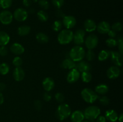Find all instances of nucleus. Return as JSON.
Instances as JSON below:
<instances>
[{
    "mask_svg": "<svg viewBox=\"0 0 123 122\" xmlns=\"http://www.w3.org/2000/svg\"><path fill=\"white\" fill-rule=\"evenodd\" d=\"M85 50L80 45L73 47L69 52V57L74 62H78L82 61L85 56Z\"/></svg>",
    "mask_w": 123,
    "mask_h": 122,
    "instance_id": "1",
    "label": "nucleus"
},
{
    "mask_svg": "<svg viewBox=\"0 0 123 122\" xmlns=\"http://www.w3.org/2000/svg\"><path fill=\"white\" fill-rule=\"evenodd\" d=\"M70 114V107L68 104L64 103H61L60 105H58L55 113L56 118L61 121L68 118Z\"/></svg>",
    "mask_w": 123,
    "mask_h": 122,
    "instance_id": "2",
    "label": "nucleus"
},
{
    "mask_svg": "<svg viewBox=\"0 0 123 122\" xmlns=\"http://www.w3.org/2000/svg\"><path fill=\"white\" fill-rule=\"evenodd\" d=\"M73 32L70 29H65L60 31L58 35L57 39L58 43L61 45H66L73 41Z\"/></svg>",
    "mask_w": 123,
    "mask_h": 122,
    "instance_id": "3",
    "label": "nucleus"
},
{
    "mask_svg": "<svg viewBox=\"0 0 123 122\" xmlns=\"http://www.w3.org/2000/svg\"><path fill=\"white\" fill-rule=\"evenodd\" d=\"M100 114V109L96 105H90L86 108L84 112V117L88 120L93 122Z\"/></svg>",
    "mask_w": 123,
    "mask_h": 122,
    "instance_id": "4",
    "label": "nucleus"
},
{
    "mask_svg": "<svg viewBox=\"0 0 123 122\" xmlns=\"http://www.w3.org/2000/svg\"><path fill=\"white\" fill-rule=\"evenodd\" d=\"M81 96L85 102L88 104H93L98 98L97 93L90 88H85L81 91Z\"/></svg>",
    "mask_w": 123,
    "mask_h": 122,
    "instance_id": "5",
    "label": "nucleus"
},
{
    "mask_svg": "<svg viewBox=\"0 0 123 122\" xmlns=\"http://www.w3.org/2000/svg\"><path fill=\"white\" fill-rule=\"evenodd\" d=\"M84 42H85V46L88 50H92V49H95L98 45V37L96 34L91 33L85 38Z\"/></svg>",
    "mask_w": 123,
    "mask_h": 122,
    "instance_id": "6",
    "label": "nucleus"
},
{
    "mask_svg": "<svg viewBox=\"0 0 123 122\" xmlns=\"http://www.w3.org/2000/svg\"><path fill=\"white\" fill-rule=\"evenodd\" d=\"M13 18L18 22H24L26 20L28 16V11L22 8H18L14 11Z\"/></svg>",
    "mask_w": 123,
    "mask_h": 122,
    "instance_id": "7",
    "label": "nucleus"
},
{
    "mask_svg": "<svg viewBox=\"0 0 123 122\" xmlns=\"http://www.w3.org/2000/svg\"><path fill=\"white\" fill-rule=\"evenodd\" d=\"M85 36V31L82 29H79L75 32V33H73V41L75 44L77 45H80L84 44V37Z\"/></svg>",
    "mask_w": 123,
    "mask_h": 122,
    "instance_id": "8",
    "label": "nucleus"
},
{
    "mask_svg": "<svg viewBox=\"0 0 123 122\" xmlns=\"http://www.w3.org/2000/svg\"><path fill=\"white\" fill-rule=\"evenodd\" d=\"M110 57L112 63L115 66H117L118 67H122L123 63V55H121L119 51H110Z\"/></svg>",
    "mask_w": 123,
    "mask_h": 122,
    "instance_id": "9",
    "label": "nucleus"
},
{
    "mask_svg": "<svg viewBox=\"0 0 123 122\" xmlns=\"http://www.w3.org/2000/svg\"><path fill=\"white\" fill-rule=\"evenodd\" d=\"M13 14L10 11L4 10L0 13V22L3 25H10L13 21Z\"/></svg>",
    "mask_w": 123,
    "mask_h": 122,
    "instance_id": "10",
    "label": "nucleus"
},
{
    "mask_svg": "<svg viewBox=\"0 0 123 122\" xmlns=\"http://www.w3.org/2000/svg\"><path fill=\"white\" fill-rule=\"evenodd\" d=\"M62 23L66 29H70L76 25V19L73 16H65L62 18Z\"/></svg>",
    "mask_w": 123,
    "mask_h": 122,
    "instance_id": "11",
    "label": "nucleus"
},
{
    "mask_svg": "<svg viewBox=\"0 0 123 122\" xmlns=\"http://www.w3.org/2000/svg\"><path fill=\"white\" fill-rule=\"evenodd\" d=\"M121 74V69L117 66H111L108 69L106 75L108 78L111 80H114L119 77Z\"/></svg>",
    "mask_w": 123,
    "mask_h": 122,
    "instance_id": "12",
    "label": "nucleus"
},
{
    "mask_svg": "<svg viewBox=\"0 0 123 122\" xmlns=\"http://www.w3.org/2000/svg\"><path fill=\"white\" fill-rule=\"evenodd\" d=\"M80 72L76 68L70 69L67 75V82L70 84H73L78 81L80 77Z\"/></svg>",
    "mask_w": 123,
    "mask_h": 122,
    "instance_id": "13",
    "label": "nucleus"
},
{
    "mask_svg": "<svg viewBox=\"0 0 123 122\" xmlns=\"http://www.w3.org/2000/svg\"><path fill=\"white\" fill-rule=\"evenodd\" d=\"M76 69H78L80 72L90 71L91 69V66L90 63L85 61H80L76 64Z\"/></svg>",
    "mask_w": 123,
    "mask_h": 122,
    "instance_id": "14",
    "label": "nucleus"
},
{
    "mask_svg": "<svg viewBox=\"0 0 123 122\" xmlns=\"http://www.w3.org/2000/svg\"><path fill=\"white\" fill-rule=\"evenodd\" d=\"M42 86L46 92H50L55 87V81L52 78L46 77L42 82Z\"/></svg>",
    "mask_w": 123,
    "mask_h": 122,
    "instance_id": "15",
    "label": "nucleus"
},
{
    "mask_svg": "<svg viewBox=\"0 0 123 122\" xmlns=\"http://www.w3.org/2000/svg\"><path fill=\"white\" fill-rule=\"evenodd\" d=\"M96 29L100 33L105 34V33H108L109 30L111 29V25L108 22L102 21L97 25Z\"/></svg>",
    "mask_w": 123,
    "mask_h": 122,
    "instance_id": "16",
    "label": "nucleus"
},
{
    "mask_svg": "<svg viewBox=\"0 0 123 122\" xmlns=\"http://www.w3.org/2000/svg\"><path fill=\"white\" fill-rule=\"evenodd\" d=\"M10 50L15 55L19 56L23 54L25 51V49L22 44L18 43H14L11 45Z\"/></svg>",
    "mask_w": 123,
    "mask_h": 122,
    "instance_id": "17",
    "label": "nucleus"
},
{
    "mask_svg": "<svg viewBox=\"0 0 123 122\" xmlns=\"http://www.w3.org/2000/svg\"><path fill=\"white\" fill-rule=\"evenodd\" d=\"M13 77L16 81H21L25 77V72L21 67H16L13 72Z\"/></svg>",
    "mask_w": 123,
    "mask_h": 122,
    "instance_id": "18",
    "label": "nucleus"
},
{
    "mask_svg": "<svg viewBox=\"0 0 123 122\" xmlns=\"http://www.w3.org/2000/svg\"><path fill=\"white\" fill-rule=\"evenodd\" d=\"M84 27L85 31L88 32H92L96 29L97 25H96L94 20H92V19H88L84 22Z\"/></svg>",
    "mask_w": 123,
    "mask_h": 122,
    "instance_id": "19",
    "label": "nucleus"
},
{
    "mask_svg": "<svg viewBox=\"0 0 123 122\" xmlns=\"http://www.w3.org/2000/svg\"><path fill=\"white\" fill-rule=\"evenodd\" d=\"M70 115V119L72 122H82L85 118L84 112L80 110H76Z\"/></svg>",
    "mask_w": 123,
    "mask_h": 122,
    "instance_id": "20",
    "label": "nucleus"
},
{
    "mask_svg": "<svg viewBox=\"0 0 123 122\" xmlns=\"http://www.w3.org/2000/svg\"><path fill=\"white\" fill-rule=\"evenodd\" d=\"M76 62H74L73 60L71 59L70 57L68 58H66L64 59L61 62V67L63 69H72L73 68H76Z\"/></svg>",
    "mask_w": 123,
    "mask_h": 122,
    "instance_id": "21",
    "label": "nucleus"
},
{
    "mask_svg": "<svg viewBox=\"0 0 123 122\" xmlns=\"http://www.w3.org/2000/svg\"><path fill=\"white\" fill-rule=\"evenodd\" d=\"M118 114L115 110H109L106 111L105 118L111 122H115L118 120Z\"/></svg>",
    "mask_w": 123,
    "mask_h": 122,
    "instance_id": "22",
    "label": "nucleus"
},
{
    "mask_svg": "<svg viewBox=\"0 0 123 122\" xmlns=\"http://www.w3.org/2000/svg\"><path fill=\"white\" fill-rule=\"evenodd\" d=\"M109 92V87L106 84H100L95 87V92L97 94H105Z\"/></svg>",
    "mask_w": 123,
    "mask_h": 122,
    "instance_id": "23",
    "label": "nucleus"
},
{
    "mask_svg": "<svg viewBox=\"0 0 123 122\" xmlns=\"http://www.w3.org/2000/svg\"><path fill=\"white\" fill-rule=\"evenodd\" d=\"M10 37L4 31H0V46H6L9 43Z\"/></svg>",
    "mask_w": 123,
    "mask_h": 122,
    "instance_id": "24",
    "label": "nucleus"
},
{
    "mask_svg": "<svg viewBox=\"0 0 123 122\" xmlns=\"http://www.w3.org/2000/svg\"><path fill=\"white\" fill-rule=\"evenodd\" d=\"M31 31V28L28 25H22L18 29V34L21 37L26 36L30 33Z\"/></svg>",
    "mask_w": 123,
    "mask_h": 122,
    "instance_id": "25",
    "label": "nucleus"
},
{
    "mask_svg": "<svg viewBox=\"0 0 123 122\" xmlns=\"http://www.w3.org/2000/svg\"><path fill=\"white\" fill-rule=\"evenodd\" d=\"M36 38L37 41L42 44H45L49 41V37L43 32H38L36 34Z\"/></svg>",
    "mask_w": 123,
    "mask_h": 122,
    "instance_id": "26",
    "label": "nucleus"
},
{
    "mask_svg": "<svg viewBox=\"0 0 123 122\" xmlns=\"http://www.w3.org/2000/svg\"><path fill=\"white\" fill-rule=\"evenodd\" d=\"M110 57V51L108 50H102L98 55V59L99 61L103 62Z\"/></svg>",
    "mask_w": 123,
    "mask_h": 122,
    "instance_id": "27",
    "label": "nucleus"
},
{
    "mask_svg": "<svg viewBox=\"0 0 123 122\" xmlns=\"http://www.w3.org/2000/svg\"><path fill=\"white\" fill-rule=\"evenodd\" d=\"M80 77L81 78V80H82L83 82L86 83H90L92 80V74L89 71L82 72V74L80 75Z\"/></svg>",
    "mask_w": 123,
    "mask_h": 122,
    "instance_id": "28",
    "label": "nucleus"
},
{
    "mask_svg": "<svg viewBox=\"0 0 123 122\" xmlns=\"http://www.w3.org/2000/svg\"><path fill=\"white\" fill-rule=\"evenodd\" d=\"M37 17H38V20L42 22H45L48 20V14L46 11L44 10H40L37 12Z\"/></svg>",
    "mask_w": 123,
    "mask_h": 122,
    "instance_id": "29",
    "label": "nucleus"
},
{
    "mask_svg": "<svg viewBox=\"0 0 123 122\" xmlns=\"http://www.w3.org/2000/svg\"><path fill=\"white\" fill-rule=\"evenodd\" d=\"M62 28V23L61 20H56L52 25V29L55 32H60Z\"/></svg>",
    "mask_w": 123,
    "mask_h": 122,
    "instance_id": "30",
    "label": "nucleus"
},
{
    "mask_svg": "<svg viewBox=\"0 0 123 122\" xmlns=\"http://www.w3.org/2000/svg\"><path fill=\"white\" fill-rule=\"evenodd\" d=\"M10 67L7 63H2L0 64V74L1 75H6L9 72Z\"/></svg>",
    "mask_w": 123,
    "mask_h": 122,
    "instance_id": "31",
    "label": "nucleus"
},
{
    "mask_svg": "<svg viewBox=\"0 0 123 122\" xmlns=\"http://www.w3.org/2000/svg\"><path fill=\"white\" fill-rule=\"evenodd\" d=\"M12 0H0V7L3 9H7L12 6Z\"/></svg>",
    "mask_w": 123,
    "mask_h": 122,
    "instance_id": "32",
    "label": "nucleus"
},
{
    "mask_svg": "<svg viewBox=\"0 0 123 122\" xmlns=\"http://www.w3.org/2000/svg\"><path fill=\"white\" fill-rule=\"evenodd\" d=\"M106 44L109 47H115L117 45L118 43L115 38H109L106 40Z\"/></svg>",
    "mask_w": 123,
    "mask_h": 122,
    "instance_id": "33",
    "label": "nucleus"
},
{
    "mask_svg": "<svg viewBox=\"0 0 123 122\" xmlns=\"http://www.w3.org/2000/svg\"><path fill=\"white\" fill-rule=\"evenodd\" d=\"M88 61H92L96 57V55L92 50H88L87 52L85 53V56Z\"/></svg>",
    "mask_w": 123,
    "mask_h": 122,
    "instance_id": "34",
    "label": "nucleus"
},
{
    "mask_svg": "<svg viewBox=\"0 0 123 122\" xmlns=\"http://www.w3.org/2000/svg\"><path fill=\"white\" fill-rule=\"evenodd\" d=\"M111 29L114 30L115 32H120L123 29V25L121 22H115L111 26Z\"/></svg>",
    "mask_w": 123,
    "mask_h": 122,
    "instance_id": "35",
    "label": "nucleus"
},
{
    "mask_svg": "<svg viewBox=\"0 0 123 122\" xmlns=\"http://www.w3.org/2000/svg\"><path fill=\"white\" fill-rule=\"evenodd\" d=\"M13 65L15 67H20L23 63V60L19 56H16L14 59H13V61H12Z\"/></svg>",
    "mask_w": 123,
    "mask_h": 122,
    "instance_id": "36",
    "label": "nucleus"
},
{
    "mask_svg": "<svg viewBox=\"0 0 123 122\" xmlns=\"http://www.w3.org/2000/svg\"><path fill=\"white\" fill-rule=\"evenodd\" d=\"M38 4L44 10L48 9L49 7V3L47 0H38Z\"/></svg>",
    "mask_w": 123,
    "mask_h": 122,
    "instance_id": "37",
    "label": "nucleus"
},
{
    "mask_svg": "<svg viewBox=\"0 0 123 122\" xmlns=\"http://www.w3.org/2000/svg\"><path fill=\"white\" fill-rule=\"evenodd\" d=\"M55 98L58 102L61 104L64 100L65 97L64 95L62 93H61V92H58V93H56L55 94Z\"/></svg>",
    "mask_w": 123,
    "mask_h": 122,
    "instance_id": "38",
    "label": "nucleus"
},
{
    "mask_svg": "<svg viewBox=\"0 0 123 122\" xmlns=\"http://www.w3.org/2000/svg\"><path fill=\"white\" fill-rule=\"evenodd\" d=\"M99 102L102 105H108L110 102V100H109V98L106 96H102L99 98Z\"/></svg>",
    "mask_w": 123,
    "mask_h": 122,
    "instance_id": "39",
    "label": "nucleus"
},
{
    "mask_svg": "<svg viewBox=\"0 0 123 122\" xmlns=\"http://www.w3.org/2000/svg\"><path fill=\"white\" fill-rule=\"evenodd\" d=\"M52 2L53 5L58 9L64 5V0H52Z\"/></svg>",
    "mask_w": 123,
    "mask_h": 122,
    "instance_id": "40",
    "label": "nucleus"
},
{
    "mask_svg": "<svg viewBox=\"0 0 123 122\" xmlns=\"http://www.w3.org/2000/svg\"><path fill=\"white\" fill-rule=\"evenodd\" d=\"M8 54V49L6 46H1L0 47V55L1 56H6Z\"/></svg>",
    "mask_w": 123,
    "mask_h": 122,
    "instance_id": "41",
    "label": "nucleus"
},
{
    "mask_svg": "<svg viewBox=\"0 0 123 122\" xmlns=\"http://www.w3.org/2000/svg\"><path fill=\"white\" fill-rule=\"evenodd\" d=\"M35 108L37 110H40L42 108V102L40 100H36L34 103Z\"/></svg>",
    "mask_w": 123,
    "mask_h": 122,
    "instance_id": "42",
    "label": "nucleus"
},
{
    "mask_svg": "<svg viewBox=\"0 0 123 122\" xmlns=\"http://www.w3.org/2000/svg\"><path fill=\"white\" fill-rule=\"evenodd\" d=\"M52 99V95L49 92H46L45 93L43 94V99H44L45 101L49 102Z\"/></svg>",
    "mask_w": 123,
    "mask_h": 122,
    "instance_id": "43",
    "label": "nucleus"
},
{
    "mask_svg": "<svg viewBox=\"0 0 123 122\" xmlns=\"http://www.w3.org/2000/svg\"><path fill=\"white\" fill-rule=\"evenodd\" d=\"M55 15L58 18H63L65 16V14L64 13V12L61 10H60V8H58L56 11V12H55Z\"/></svg>",
    "mask_w": 123,
    "mask_h": 122,
    "instance_id": "44",
    "label": "nucleus"
},
{
    "mask_svg": "<svg viewBox=\"0 0 123 122\" xmlns=\"http://www.w3.org/2000/svg\"><path fill=\"white\" fill-rule=\"evenodd\" d=\"M108 35L109 37V38H115V37H117V32H115V31H114V30L111 29L109 30V32H108Z\"/></svg>",
    "mask_w": 123,
    "mask_h": 122,
    "instance_id": "45",
    "label": "nucleus"
},
{
    "mask_svg": "<svg viewBox=\"0 0 123 122\" xmlns=\"http://www.w3.org/2000/svg\"><path fill=\"white\" fill-rule=\"evenodd\" d=\"M32 2V0H23V4L25 7H29L31 6Z\"/></svg>",
    "mask_w": 123,
    "mask_h": 122,
    "instance_id": "46",
    "label": "nucleus"
},
{
    "mask_svg": "<svg viewBox=\"0 0 123 122\" xmlns=\"http://www.w3.org/2000/svg\"><path fill=\"white\" fill-rule=\"evenodd\" d=\"M117 45L118 46L119 52H120L121 55H123V41L118 42Z\"/></svg>",
    "mask_w": 123,
    "mask_h": 122,
    "instance_id": "47",
    "label": "nucleus"
},
{
    "mask_svg": "<svg viewBox=\"0 0 123 122\" xmlns=\"http://www.w3.org/2000/svg\"><path fill=\"white\" fill-rule=\"evenodd\" d=\"M96 122H106V119L105 117L103 116H98L96 118Z\"/></svg>",
    "mask_w": 123,
    "mask_h": 122,
    "instance_id": "48",
    "label": "nucleus"
},
{
    "mask_svg": "<svg viewBox=\"0 0 123 122\" xmlns=\"http://www.w3.org/2000/svg\"><path fill=\"white\" fill-rule=\"evenodd\" d=\"M6 89V84L4 83H0V92H2Z\"/></svg>",
    "mask_w": 123,
    "mask_h": 122,
    "instance_id": "49",
    "label": "nucleus"
},
{
    "mask_svg": "<svg viewBox=\"0 0 123 122\" xmlns=\"http://www.w3.org/2000/svg\"><path fill=\"white\" fill-rule=\"evenodd\" d=\"M4 101V98L3 94H2L1 92H0V105L3 104Z\"/></svg>",
    "mask_w": 123,
    "mask_h": 122,
    "instance_id": "50",
    "label": "nucleus"
},
{
    "mask_svg": "<svg viewBox=\"0 0 123 122\" xmlns=\"http://www.w3.org/2000/svg\"><path fill=\"white\" fill-rule=\"evenodd\" d=\"M118 120L119 122H123V114L122 113L120 115V116H118Z\"/></svg>",
    "mask_w": 123,
    "mask_h": 122,
    "instance_id": "51",
    "label": "nucleus"
},
{
    "mask_svg": "<svg viewBox=\"0 0 123 122\" xmlns=\"http://www.w3.org/2000/svg\"><path fill=\"white\" fill-rule=\"evenodd\" d=\"M82 122H88V121H84V122H83V121H82Z\"/></svg>",
    "mask_w": 123,
    "mask_h": 122,
    "instance_id": "52",
    "label": "nucleus"
},
{
    "mask_svg": "<svg viewBox=\"0 0 123 122\" xmlns=\"http://www.w3.org/2000/svg\"><path fill=\"white\" fill-rule=\"evenodd\" d=\"M34 2H37V0H34Z\"/></svg>",
    "mask_w": 123,
    "mask_h": 122,
    "instance_id": "53",
    "label": "nucleus"
},
{
    "mask_svg": "<svg viewBox=\"0 0 123 122\" xmlns=\"http://www.w3.org/2000/svg\"></svg>",
    "mask_w": 123,
    "mask_h": 122,
    "instance_id": "54",
    "label": "nucleus"
}]
</instances>
